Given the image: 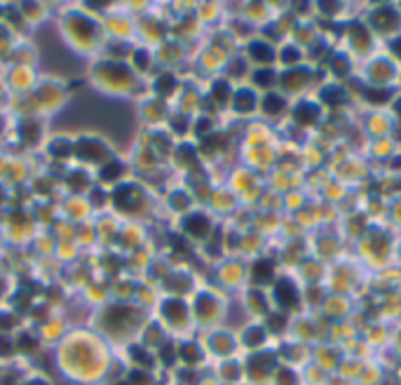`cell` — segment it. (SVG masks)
Segmentation results:
<instances>
[{
    "instance_id": "cell-19",
    "label": "cell",
    "mask_w": 401,
    "mask_h": 385,
    "mask_svg": "<svg viewBox=\"0 0 401 385\" xmlns=\"http://www.w3.org/2000/svg\"><path fill=\"white\" fill-rule=\"evenodd\" d=\"M256 75H258L256 80H258L260 85H268V82H270V78H268V75H272V73H268V71H260V73H256Z\"/></svg>"
},
{
    "instance_id": "cell-13",
    "label": "cell",
    "mask_w": 401,
    "mask_h": 385,
    "mask_svg": "<svg viewBox=\"0 0 401 385\" xmlns=\"http://www.w3.org/2000/svg\"><path fill=\"white\" fill-rule=\"evenodd\" d=\"M260 341H263V331H260V329H253V331L246 334V343H249V345H258Z\"/></svg>"
},
{
    "instance_id": "cell-4",
    "label": "cell",
    "mask_w": 401,
    "mask_h": 385,
    "mask_svg": "<svg viewBox=\"0 0 401 385\" xmlns=\"http://www.w3.org/2000/svg\"><path fill=\"white\" fill-rule=\"evenodd\" d=\"M174 87H176V78H174L171 73H164L162 78L155 82V92H157V94H164V96L171 94Z\"/></svg>"
},
{
    "instance_id": "cell-2",
    "label": "cell",
    "mask_w": 401,
    "mask_h": 385,
    "mask_svg": "<svg viewBox=\"0 0 401 385\" xmlns=\"http://www.w3.org/2000/svg\"><path fill=\"white\" fill-rule=\"evenodd\" d=\"M185 230L188 233H192V235H199L202 237L207 230H209V221L204 216H190V218H185Z\"/></svg>"
},
{
    "instance_id": "cell-20",
    "label": "cell",
    "mask_w": 401,
    "mask_h": 385,
    "mask_svg": "<svg viewBox=\"0 0 401 385\" xmlns=\"http://www.w3.org/2000/svg\"><path fill=\"white\" fill-rule=\"evenodd\" d=\"M28 385H45V383H42V380H31Z\"/></svg>"
},
{
    "instance_id": "cell-10",
    "label": "cell",
    "mask_w": 401,
    "mask_h": 385,
    "mask_svg": "<svg viewBox=\"0 0 401 385\" xmlns=\"http://www.w3.org/2000/svg\"><path fill=\"white\" fill-rule=\"evenodd\" d=\"M253 52L258 54V57H256V59H258V61H268V59H270V57H272V52L265 47V45H253V47H251V54H253Z\"/></svg>"
},
{
    "instance_id": "cell-21",
    "label": "cell",
    "mask_w": 401,
    "mask_h": 385,
    "mask_svg": "<svg viewBox=\"0 0 401 385\" xmlns=\"http://www.w3.org/2000/svg\"><path fill=\"white\" fill-rule=\"evenodd\" d=\"M120 385H129V383H120Z\"/></svg>"
},
{
    "instance_id": "cell-3",
    "label": "cell",
    "mask_w": 401,
    "mask_h": 385,
    "mask_svg": "<svg viewBox=\"0 0 401 385\" xmlns=\"http://www.w3.org/2000/svg\"><path fill=\"white\" fill-rule=\"evenodd\" d=\"M277 301L284 308H291V305H296V291L291 289V284H279L277 287Z\"/></svg>"
},
{
    "instance_id": "cell-1",
    "label": "cell",
    "mask_w": 401,
    "mask_h": 385,
    "mask_svg": "<svg viewBox=\"0 0 401 385\" xmlns=\"http://www.w3.org/2000/svg\"><path fill=\"white\" fill-rule=\"evenodd\" d=\"M73 150L80 155V153H85V150H89L87 155H85V160H101V157H106V146H103L101 141H94V139H80V141L73 146Z\"/></svg>"
},
{
    "instance_id": "cell-6",
    "label": "cell",
    "mask_w": 401,
    "mask_h": 385,
    "mask_svg": "<svg viewBox=\"0 0 401 385\" xmlns=\"http://www.w3.org/2000/svg\"><path fill=\"white\" fill-rule=\"evenodd\" d=\"M38 134H40V125H35V122H24V125H21V136H24L28 143H33L35 139H40Z\"/></svg>"
},
{
    "instance_id": "cell-12",
    "label": "cell",
    "mask_w": 401,
    "mask_h": 385,
    "mask_svg": "<svg viewBox=\"0 0 401 385\" xmlns=\"http://www.w3.org/2000/svg\"><path fill=\"white\" fill-rule=\"evenodd\" d=\"M131 355H134V357L139 359V362H141L143 366H150V364H153V359H150L148 355H146V352L141 350V348H131Z\"/></svg>"
},
{
    "instance_id": "cell-11",
    "label": "cell",
    "mask_w": 401,
    "mask_h": 385,
    "mask_svg": "<svg viewBox=\"0 0 401 385\" xmlns=\"http://www.w3.org/2000/svg\"><path fill=\"white\" fill-rule=\"evenodd\" d=\"M129 385H150V378L146 376V373H141V371H134L129 376Z\"/></svg>"
},
{
    "instance_id": "cell-14",
    "label": "cell",
    "mask_w": 401,
    "mask_h": 385,
    "mask_svg": "<svg viewBox=\"0 0 401 385\" xmlns=\"http://www.w3.org/2000/svg\"><path fill=\"white\" fill-rule=\"evenodd\" d=\"M17 345H19V350H26V352H31L33 350V338L28 336V334H24V336L17 341Z\"/></svg>"
},
{
    "instance_id": "cell-16",
    "label": "cell",
    "mask_w": 401,
    "mask_h": 385,
    "mask_svg": "<svg viewBox=\"0 0 401 385\" xmlns=\"http://www.w3.org/2000/svg\"><path fill=\"white\" fill-rule=\"evenodd\" d=\"M12 352V345H10V341H7L5 336H0V355H10Z\"/></svg>"
},
{
    "instance_id": "cell-15",
    "label": "cell",
    "mask_w": 401,
    "mask_h": 385,
    "mask_svg": "<svg viewBox=\"0 0 401 385\" xmlns=\"http://www.w3.org/2000/svg\"><path fill=\"white\" fill-rule=\"evenodd\" d=\"M282 99H279V96H268V101H265V108L268 111H279L282 108Z\"/></svg>"
},
{
    "instance_id": "cell-9",
    "label": "cell",
    "mask_w": 401,
    "mask_h": 385,
    "mask_svg": "<svg viewBox=\"0 0 401 385\" xmlns=\"http://www.w3.org/2000/svg\"><path fill=\"white\" fill-rule=\"evenodd\" d=\"M181 357H183L188 364H195V362H199V350L192 343H188L181 348Z\"/></svg>"
},
{
    "instance_id": "cell-5",
    "label": "cell",
    "mask_w": 401,
    "mask_h": 385,
    "mask_svg": "<svg viewBox=\"0 0 401 385\" xmlns=\"http://www.w3.org/2000/svg\"><path fill=\"white\" fill-rule=\"evenodd\" d=\"M183 312H185V308L178 298H171L169 303L164 305V315H167L169 319H174V322H178V319L183 317Z\"/></svg>"
},
{
    "instance_id": "cell-8",
    "label": "cell",
    "mask_w": 401,
    "mask_h": 385,
    "mask_svg": "<svg viewBox=\"0 0 401 385\" xmlns=\"http://www.w3.org/2000/svg\"><path fill=\"white\" fill-rule=\"evenodd\" d=\"M270 366H272V357H270V355H260V357H253L251 359V373L268 371Z\"/></svg>"
},
{
    "instance_id": "cell-17",
    "label": "cell",
    "mask_w": 401,
    "mask_h": 385,
    "mask_svg": "<svg viewBox=\"0 0 401 385\" xmlns=\"http://www.w3.org/2000/svg\"><path fill=\"white\" fill-rule=\"evenodd\" d=\"M279 385H293V376L289 371H282L279 373Z\"/></svg>"
},
{
    "instance_id": "cell-18",
    "label": "cell",
    "mask_w": 401,
    "mask_h": 385,
    "mask_svg": "<svg viewBox=\"0 0 401 385\" xmlns=\"http://www.w3.org/2000/svg\"><path fill=\"white\" fill-rule=\"evenodd\" d=\"M162 359L167 362V364H171V362H174V350H171V348H167V345L162 348Z\"/></svg>"
},
{
    "instance_id": "cell-7",
    "label": "cell",
    "mask_w": 401,
    "mask_h": 385,
    "mask_svg": "<svg viewBox=\"0 0 401 385\" xmlns=\"http://www.w3.org/2000/svg\"><path fill=\"white\" fill-rule=\"evenodd\" d=\"M253 277H256V282H258V284H263L265 280H270V277H272V268L265 263V261H260V263L253 265Z\"/></svg>"
}]
</instances>
